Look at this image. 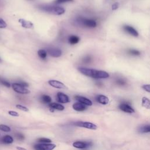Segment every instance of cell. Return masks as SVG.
<instances>
[{"label": "cell", "instance_id": "cell-1", "mask_svg": "<svg viewBox=\"0 0 150 150\" xmlns=\"http://www.w3.org/2000/svg\"><path fill=\"white\" fill-rule=\"evenodd\" d=\"M77 69L81 74L94 79H107L109 77V74L103 70H98L82 67H79Z\"/></svg>", "mask_w": 150, "mask_h": 150}, {"label": "cell", "instance_id": "cell-2", "mask_svg": "<svg viewBox=\"0 0 150 150\" xmlns=\"http://www.w3.org/2000/svg\"><path fill=\"white\" fill-rule=\"evenodd\" d=\"M40 9L46 12L50 13L53 15H60L64 13L65 9L59 6H51V5H43L40 6Z\"/></svg>", "mask_w": 150, "mask_h": 150}, {"label": "cell", "instance_id": "cell-3", "mask_svg": "<svg viewBox=\"0 0 150 150\" xmlns=\"http://www.w3.org/2000/svg\"><path fill=\"white\" fill-rule=\"evenodd\" d=\"M77 22L80 24L87 28H95L97 26L96 21L93 19H86L80 17L77 19Z\"/></svg>", "mask_w": 150, "mask_h": 150}, {"label": "cell", "instance_id": "cell-4", "mask_svg": "<svg viewBox=\"0 0 150 150\" xmlns=\"http://www.w3.org/2000/svg\"><path fill=\"white\" fill-rule=\"evenodd\" d=\"M73 125L77 127H83L93 130H95L97 128V126L96 124L87 121H78L73 123Z\"/></svg>", "mask_w": 150, "mask_h": 150}, {"label": "cell", "instance_id": "cell-5", "mask_svg": "<svg viewBox=\"0 0 150 150\" xmlns=\"http://www.w3.org/2000/svg\"><path fill=\"white\" fill-rule=\"evenodd\" d=\"M12 87L15 92L19 93V94H28L30 93V91L28 89H27L26 87H25L24 86H23L19 83H12Z\"/></svg>", "mask_w": 150, "mask_h": 150}, {"label": "cell", "instance_id": "cell-6", "mask_svg": "<svg viewBox=\"0 0 150 150\" xmlns=\"http://www.w3.org/2000/svg\"><path fill=\"white\" fill-rule=\"evenodd\" d=\"M56 146L53 144H39L35 145L33 148L35 150H53Z\"/></svg>", "mask_w": 150, "mask_h": 150}, {"label": "cell", "instance_id": "cell-7", "mask_svg": "<svg viewBox=\"0 0 150 150\" xmlns=\"http://www.w3.org/2000/svg\"><path fill=\"white\" fill-rule=\"evenodd\" d=\"M92 145V142L90 141H75L73 143V146L78 149H86Z\"/></svg>", "mask_w": 150, "mask_h": 150}, {"label": "cell", "instance_id": "cell-8", "mask_svg": "<svg viewBox=\"0 0 150 150\" xmlns=\"http://www.w3.org/2000/svg\"><path fill=\"white\" fill-rule=\"evenodd\" d=\"M118 108L122 111H124V112L128 113V114H132V113L135 112L134 109L129 104H128L127 103H121L119 105Z\"/></svg>", "mask_w": 150, "mask_h": 150}, {"label": "cell", "instance_id": "cell-9", "mask_svg": "<svg viewBox=\"0 0 150 150\" xmlns=\"http://www.w3.org/2000/svg\"><path fill=\"white\" fill-rule=\"evenodd\" d=\"M57 100L60 103H67L70 102V98L66 94L59 92L57 94Z\"/></svg>", "mask_w": 150, "mask_h": 150}, {"label": "cell", "instance_id": "cell-10", "mask_svg": "<svg viewBox=\"0 0 150 150\" xmlns=\"http://www.w3.org/2000/svg\"><path fill=\"white\" fill-rule=\"evenodd\" d=\"M74 98L77 101H78V102H80L86 105L91 106L93 104L92 101L90 99H88L86 97H83L81 96H76L74 97Z\"/></svg>", "mask_w": 150, "mask_h": 150}, {"label": "cell", "instance_id": "cell-11", "mask_svg": "<svg viewBox=\"0 0 150 150\" xmlns=\"http://www.w3.org/2000/svg\"><path fill=\"white\" fill-rule=\"evenodd\" d=\"M47 53L50 56L53 57H59L62 55V51L58 48H49L47 49Z\"/></svg>", "mask_w": 150, "mask_h": 150}, {"label": "cell", "instance_id": "cell-12", "mask_svg": "<svg viewBox=\"0 0 150 150\" xmlns=\"http://www.w3.org/2000/svg\"><path fill=\"white\" fill-rule=\"evenodd\" d=\"M123 29L125 32H127V33H128L129 34H130L131 35L134 37H137L138 36V33L137 31V30L129 25L123 26Z\"/></svg>", "mask_w": 150, "mask_h": 150}, {"label": "cell", "instance_id": "cell-13", "mask_svg": "<svg viewBox=\"0 0 150 150\" xmlns=\"http://www.w3.org/2000/svg\"><path fill=\"white\" fill-rule=\"evenodd\" d=\"M48 83L52 87L56 88H63L66 87L63 83L56 80H50L48 81Z\"/></svg>", "mask_w": 150, "mask_h": 150}, {"label": "cell", "instance_id": "cell-14", "mask_svg": "<svg viewBox=\"0 0 150 150\" xmlns=\"http://www.w3.org/2000/svg\"><path fill=\"white\" fill-rule=\"evenodd\" d=\"M96 99L98 103H99L100 104H103V105H106L109 102L108 98L107 96H105L104 95H102V94L97 96Z\"/></svg>", "mask_w": 150, "mask_h": 150}, {"label": "cell", "instance_id": "cell-15", "mask_svg": "<svg viewBox=\"0 0 150 150\" xmlns=\"http://www.w3.org/2000/svg\"><path fill=\"white\" fill-rule=\"evenodd\" d=\"M72 107L75 111H83L87 109L86 105L80 102L74 103L72 105Z\"/></svg>", "mask_w": 150, "mask_h": 150}, {"label": "cell", "instance_id": "cell-16", "mask_svg": "<svg viewBox=\"0 0 150 150\" xmlns=\"http://www.w3.org/2000/svg\"><path fill=\"white\" fill-rule=\"evenodd\" d=\"M19 22L21 23V26L25 28L32 29L33 28V24L30 21H26L23 19H19Z\"/></svg>", "mask_w": 150, "mask_h": 150}, {"label": "cell", "instance_id": "cell-17", "mask_svg": "<svg viewBox=\"0 0 150 150\" xmlns=\"http://www.w3.org/2000/svg\"><path fill=\"white\" fill-rule=\"evenodd\" d=\"M141 105L146 109H150V100L146 97H143L141 100Z\"/></svg>", "mask_w": 150, "mask_h": 150}, {"label": "cell", "instance_id": "cell-18", "mask_svg": "<svg viewBox=\"0 0 150 150\" xmlns=\"http://www.w3.org/2000/svg\"><path fill=\"white\" fill-rule=\"evenodd\" d=\"M49 105L50 108H52L54 110H57L59 111H63L64 109V107L63 105H62V104H58V103H49Z\"/></svg>", "mask_w": 150, "mask_h": 150}, {"label": "cell", "instance_id": "cell-19", "mask_svg": "<svg viewBox=\"0 0 150 150\" xmlns=\"http://www.w3.org/2000/svg\"><path fill=\"white\" fill-rule=\"evenodd\" d=\"M1 140L2 142L5 144H11L13 142V138L9 135H6L3 137Z\"/></svg>", "mask_w": 150, "mask_h": 150}, {"label": "cell", "instance_id": "cell-20", "mask_svg": "<svg viewBox=\"0 0 150 150\" xmlns=\"http://www.w3.org/2000/svg\"><path fill=\"white\" fill-rule=\"evenodd\" d=\"M68 40H69V42L70 44L75 45L79 42L80 38H79V37H78L77 36H76V35H70L68 39Z\"/></svg>", "mask_w": 150, "mask_h": 150}, {"label": "cell", "instance_id": "cell-21", "mask_svg": "<svg viewBox=\"0 0 150 150\" xmlns=\"http://www.w3.org/2000/svg\"><path fill=\"white\" fill-rule=\"evenodd\" d=\"M138 131L141 133L150 132V125H146L141 126L139 128Z\"/></svg>", "mask_w": 150, "mask_h": 150}, {"label": "cell", "instance_id": "cell-22", "mask_svg": "<svg viewBox=\"0 0 150 150\" xmlns=\"http://www.w3.org/2000/svg\"><path fill=\"white\" fill-rule=\"evenodd\" d=\"M38 56H39V57L40 59H42V60H45L47 56V52L44 49H40L38 50Z\"/></svg>", "mask_w": 150, "mask_h": 150}, {"label": "cell", "instance_id": "cell-23", "mask_svg": "<svg viewBox=\"0 0 150 150\" xmlns=\"http://www.w3.org/2000/svg\"><path fill=\"white\" fill-rule=\"evenodd\" d=\"M40 100L42 101V103H45V104H48V103H50L51 101H52V98L51 97L48 96V95H43L41 98Z\"/></svg>", "mask_w": 150, "mask_h": 150}, {"label": "cell", "instance_id": "cell-24", "mask_svg": "<svg viewBox=\"0 0 150 150\" xmlns=\"http://www.w3.org/2000/svg\"><path fill=\"white\" fill-rule=\"evenodd\" d=\"M0 130L4 132H10L11 128L9 126L5 124H0Z\"/></svg>", "mask_w": 150, "mask_h": 150}, {"label": "cell", "instance_id": "cell-25", "mask_svg": "<svg viewBox=\"0 0 150 150\" xmlns=\"http://www.w3.org/2000/svg\"><path fill=\"white\" fill-rule=\"evenodd\" d=\"M128 53L129 54H130L131 55H132V56H139L140 55V52L137 50H135V49H129L128 50Z\"/></svg>", "mask_w": 150, "mask_h": 150}, {"label": "cell", "instance_id": "cell-26", "mask_svg": "<svg viewBox=\"0 0 150 150\" xmlns=\"http://www.w3.org/2000/svg\"><path fill=\"white\" fill-rule=\"evenodd\" d=\"M38 141L42 144H50L51 142V139L46 138H40L38 139Z\"/></svg>", "mask_w": 150, "mask_h": 150}, {"label": "cell", "instance_id": "cell-27", "mask_svg": "<svg viewBox=\"0 0 150 150\" xmlns=\"http://www.w3.org/2000/svg\"><path fill=\"white\" fill-rule=\"evenodd\" d=\"M16 107L18 109H19V110H21V111H25V112L29 111L28 108H27L26 107L23 106V105H21V104H16Z\"/></svg>", "mask_w": 150, "mask_h": 150}, {"label": "cell", "instance_id": "cell-28", "mask_svg": "<svg viewBox=\"0 0 150 150\" xmlns=\"http://www.w3.org/2000/svg\"><path fill=\"white\" fill-rule=\"evenodd\" d=\"M115 82L119 86H124L126 84V81L123 79H118L116 80Z\"/></svg>", "mask_w": 150, "mask_h": 150}, {"label": "cell", "instance_id": "cell-29", "mask_svg": "<svg viewBox=\"0 0 150 150\" xmlns=\"http://www.w3.org/2000/svg\"><path fill=\"white\" fill-rule=\"evenodd\" d=\"M15 137H16V138L17 139L20 140V141H22V140H23V139H25L24 135H23L22 134H21V133H17V134H16Z\"/></svg>", "mask_w": 150, "mask_h": 150}, {"label": "cell", "instance_id": "cell-30", "mask_svg": "<svg viewBox=\"0 0 150 150\" xmlns=\"http://www.w3.org/2000/svg\"><path fill=\"white\" fill-rule=\"evenodd\" d=\"M91 61V57L89 56H86L84 58H83V62L85 63H88Z\"/></svg>", "mask_w": 150, "mask_h": 150}, {"label": "cell", "instance_id": "cell-31", "mask_svg": "<svg viewBox=\"0 0 150 150\" xmlns=\"http://www.w3.org/2000/svg\"><path fill=\"white\" fill-rule=\"evenodd\" d=\"M142 88L145 91L150 93V84H144L142 86Z\"/></svg>", "mask_w": 150, "mask_h": 150}, {"label": "cell", "instance_id": "cell-32", "mask_svg": "<svg viewBox=\"0 0 150 150\" xmlns=\"http://www.w3.org/2000/svg\"><path fill=\"white\" fill-rule=\"evenodd\" d=\"M1 83L2 85H4V86H5V87H11L10 83H9L8 81H6V80H1Z\"/></svg>", "mask_w": 150, "mask_h": 150}, {"label": "cell", "instance_id": "cell-33", "mask_svg": "<svg viewBox=\"0 0 150 150\" xmlns=\"http://www.w3.org/2000/svg\"><path fill=\"white\" fill-rule=\"evenodd\" d=\"M8 114L11 115V116H13V117H19V114L15 111H8Z\"/></svg>", "mask_w": 150, "mask_h": 150}, {"label": "cell", "instance_id": "cell-34", "mask_svg": "<svg viewBox=\"0 0 150 150\" xmlns=\"http://www.w3.org/2000/svg\"><path fill=\"white\" fill-rule=\"evenodd\" d=\"M74 0H55L54 2L56 4H62V3H65V2H73Z\"/></svg>", "mask_w": 150, "mask_h": 150}, {"label": "cell", "instance_id": "cell-35", "mask_svg": "<svg viewBox=\"0 0 150 150\" xmlns=\"http://www.w3.org/2000/svg\"><path fill=\"white\" fill-rule=\"evenodd\" d=\"M6 26L7 25L3 19H0V28H5L6 27Z\"/></svg>", "mask_w": 150, "mask_h": 150}, {"label": "cell", "instance_id": "cell-36", "mask_svg": "<svg viewBox=\"0 0 150 150\" xmlns=\"http://www.w3.org/2000/svg\"><path fill=\"white\" fill-rule=\"evenodd\" d=\"M118 6H119V4L118 3H117V2L114 3L112 5V10H116L118 8Z\"/></svg>", "mask_w": 150, "mask_h": 150}, {"label": "cell", "instance_id": "cell-37", "mask_svg": "<svg viewBox=\"0 0 150 150\" xmlns=\"http://www.w3.org/2000/svg\"><path fill=\"white\" fill-rule=\"evenodd\" d=\"M19 84H21V85H22L23 86H24L25 87H28L29 86V84L27 83H26V82H24V81H21L20 83H19Z\"/></svg>", "mask_w": 150, "mask_h": 150}, {"label": "cell", "instance_id": "cell-38", "mask_svg": "<svg viewBox=\"0 0 150 150\" xmlns=\"http://www.w3.org/2000/svg\"><path fill=\"white\" fill-rule=\"evenodd\" d=\"M16 149L17 150H26V149H25L24 148H22V147H20V146H17Z\"/></svg>", "mask_w": 150, "mask_h": 150}, {"label": "cell", "instance_id": "cell-39", "mask_svg": "<svg viewBox=\"0 0 150 150\" xmlns=\"http://www.w3.org/2000/svg\"><path fill=\"white\" fill-rule=\"evenodd\" d=\"M50 111H51V112H53L54 111V109L53 108H50Z\"/></svg>", "mask_w": 150, "mask_h": 150}, {"label": "cell", "instance_id": "cell-40", "mask_svg": "<svg viewBox=\"0 0 150 150\" xmlns=\"http://www.w3.org/2000/svg\"><path fill=\"white\" fill-rule=\"evenodd\" d=\"M2 62V60H1V59L0 58V62Z\"/></svg>", "mask_w": 150, "mask_h": 150}]
</instances>
